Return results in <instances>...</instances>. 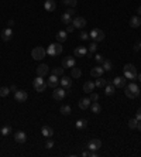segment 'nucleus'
Returning <instances> with one entry per match:
<instances>
[{"mask_svg": "<svg viewBox=\"0 0 141 157\" xmlns=\"http://www.w3.org/2000/svg\"><path fill=\"white\" fill-rule=\"evenodd\" d=\"M124 93H126V96H127V98H130V99H136V98L140 95V88H138V85H137V83L131 82V83H128V85H127V88H126Z\"/></svg>", "mask_w": 141, "mask_h": 157, "instance_id": "1", "label": "nucleus"}, {"mask_svg": "<svg viewBox=\"0 0 141 157\" xmlns=\"http://www.w3.org/2000/svg\"><path fill=\"white\" fill-rule=\"evenodd\" d=\"M123 71H124V78L126 79H137L138 77V74H137V70H136V67L133 65V64H126L124 65V68H123Z\"/></svg>", "mask_w": 141, "mask_h": 157, "instance_id": "2", "label": "nucleus"}, {"mask_svg": "<svg viewBox=\"0 0 141 157\" xmlns=\"http://www.w3.org/2000/svg\"><path fill=\"white\" fill-rule=\"evenodd\" d=\"M61 52H62V45H61V42H54V44H51V45L47 48V54L51 55V57H57V55H59Z\"/></svg>", "mask_w": 141, "mask_h": 157, "instance_id": "3", "label": "nucleus"}, {"mask_svg": "<svg viewBox=\"0 0 141 157\" xmlns=\"http://www.w3.org/2000/svg\"><path fill=\"white\" fill-rule=\"evenodd\" d=\"M45 55H47V50L42 48V47H35V48H33V51H31V57H33V60H35V61H41Z\"/></svg>", "mask_w": 141, "mask_h": 157, "instance_id": "4", "label": "nucleus"}, {"mask_svg": "<svg viewBox=\"0 0 141 157\" xmlns=\"http://www.w3.org/2000/svg\"><path fill=\"white\" fill-rule=\"evenodd\" d=\"M33 86H34V89L37 92H44L48 85H47V82H44L42 77H37V78L33 81Z\"/></svg>", "mask_w": 141, "mask_h": 157, "instance_id": "5", "label": "nucleus"}, {"mask_svg": "<svg viewBox=\"0 0 141 157\" xmlns=\"http://www.w3.org/2000/svg\"><path fill=\"white\" fill-rule=\"evenodd\" d=\"M89 37H92V38L95 40L96 42L103 41V40H105V31H103V30H100V28H93V30L89 33Z\"/></svg>", "mask_w": 141, "mask_h": 157, "instance_id": "6", "label": "nucleus"}, {"mask_svg": "<svg viewBox=\"0 0 141 157\" xmlns=\"http://www.w3.org/2000/svg\"><path fill=\"white\" fill-rule=\"evenodd\" d=\"M65 93H67V89H64V88H55V91L52 92V98L55 99V101H58V102H61L64 98H65Z\"/></svg>", "mask_w": 141, "mask_h": 157, "instance_id": "7", "label": "nucleus"}, {"mask_svg": "<svg viewBox=\"0 0 141 157\" xmlns=\"http://www.w3.org/2000/svg\"><path fill=\"white\" fill-rule=\"evenodd\" d=\"M72 24L75 26V28H83L88 23H86V19H83V17H75L73 20H72Z\"/></svg>", "mask_w": 141, "mask_h": 157, "instance_id": "8", "label": "nucleus"}, {"mask_svg": "<svg viewBox=\"0 0 141 157\" xmlns=\"http://www.w3.org/2000/svg\"><path fill=\"white\" fill-rule=\"evenodd\" d=\"M14 98L17 102H26L27 98H28V93L26 91H16L14 92Z\"/></svg>", "mask_w": 141, "mask_h": 157, "instance_id": "9", "label": "nucleus"}, {"mask_svg": "<svg viewBox=\"0 0 141 157\" xmlns=\"http://www.w3.org/2000/svg\"><path fill=\"white\" fill-rule=\"evenodd\" d=\"M100 147H102V142H100L99 139H92V140L88 143V149H89V150H95V152H96V150H99Z\"/></svg>", "mask_w": 141, "mask_h": 157, "instance_id": "10", "label": "nucleus"}, {"mask_svg": "<svg viewBox=\"0 0 141 157\" xmlns=\"http://www.w3.org/2000/svg\"><path fill=\"white\" fill-rule=\"evenodd\" d=\"M48 71H49V68H48L47 64H40V65L37 67V75H38V77H45V75L48 74Z\"/></svg>", "mask_w": 141, "mask_h": 157, "instance_id": "11", "label": "nucleus"}, {"mask_svg": "<svg viewBox=\"0 0 141 157\" xmlns=\"http://www.w3.org/2000/svg\"><path fill=\"white\" fill-rule=\"evenodd\" d=\"M47 85H48L49 88H54V89H55V88L59 85V77H57V75H52V74H51V77L48 78Z\"/></svg>", "mask_w": 141, "mask_h": 157, "instance_id": "12", "label": "nucleus"}, {"mask_svg": "<svg viewBox=\"0 0 141 157\" xmlns=\"http://www.w3.org/2000/svg\"><path fill=\"white\" fill-rule=\"evenodd\" d=\"M62 67L64 68H73L75 67V58L73 57H65L64 60H62Z\"/></svg>", "mask_w": 141, "mask_h": 157, "instance_id": "13", "label": "nucleus"}, {"mask_svg": "<svg viewBox=\"0 0 141 157\" xmlns=\"http://www.w3.org/2000/svg\"><path fill=\"white\" fill-rule=\"evenodd\" d=\"M14 140H16L17 143H26L27 136H26V133H24V132L18 130V132H16V133H14Z\"/></svg>", "mask_w": 141, "mask_h": 157, "instance_id": "14", "label": "nucleus"}, {"mask_svg": "<svg viewBox=\"0 0 141 157\" xmlns=\"http://www.w3.org/2000/svg\"><path fill=\"white\" fill-rule=\"evenodd\" d=\"M59 82H61V86L64 89H69L70 86H72V79H70V77H64L62 75V78L59 79Z\"/></svg>", "mask_w": 141, "mask_h": 157, "instance_id": "15", "label": "nucleus"}, {"mask_svg": "<svg viewBox=\"0 0 141 157\" xmlns=\"http://www.w3.org/2000/svg\"><path fill=\"white\" fill-rule=\"evenodd\" d=\"M103 72H105V70L102 68V67H93L92 70H90V75L92 77H95V78H99V77H102L103 75Z\"/></svg>", "mask_w": 141, "mask_h": 157, "instance_id": "16", "label": "nucleus"}, {"mask_svg": "<svg viewBox=\"0 0 141 157\" xmlns=\"http://www.w3.org/2000/svg\"><path fill=\"white\" fill-rule=\"evenodd\" d=\"M113 85L116 88H124L126 86V78L124 77H116L113 79Z\"/></svg>", "mask_w": 141, "mask_h": 157, "instance_id": "17", "label": "nucleus"}, {"mask_svg": "<svg viewBox=\"0 0 141 157\" xmlns=\"http://www.w3.org/2000/svg\"><path fill=\"white\" fill-rule=\"evenodd\" d=\"M41 133H42V136H45L47 139H49L51 136H54V130H52V127H49V126H42L41 127Z\"/></svg>", "mask_w": 141, "mask_h": 157, "instance_id": "18", "label": "nucleus"}, {"mask_svg": "<svg viewBox=\"0 0 141 157\" xmlns=\"http://www.w3.org/2000/svg\"><path fill=\"white\" fill-rule=\"evenodd\" d=\"M44 9H45L47 11H54V10L57 9V3H55V0H45V3H44Z\"/></svg>", "mask_w": 141, "mask_h": 157, "instance_id": "19", "label": "nucleus"}, {"mask_svg": "<svg viewBox=\"0 0 141 157\" xmlns=\"http://www.w3.org/2000/svg\"><path fill=\"white\" fill-rule=\"evenodd\" d=\"M95 88H96V85H95V82H92V81H86V82L83 83V91H85L86 93L93 92Z\"/></svg>", "mask_w": 141, "mask_h": 157, "instance_id": "20", "label": "nucleus"}, {"mask_svg": "<svg viewBox=\"0 0 141 157\" xmlns=\"http://www.w3.org/2000/svg\"><path fill=\"white\" fill-rule=\"evenodd\" d=\"M140 26H141L140 16H133V17L130 19V27H133V28H138Z\"/></svg>", "mask_w": 141, "mask_h": 157, "instance_id": "21", "label": "nucleus"}, {"mask_svg": "<svg viewBox=\"0 0 141 157\" xmlns=\"http://www.w3.org/2000/svg\"><path fill=\"white\" fill-rule=\"evenodd\" d=\"M13 37V30L9 27V28H6V30H3V33H1V38L3 41H10Z\"/></svg>", "mask_w": 141, "mask_h": 157, "instance_id": "22", "label": "nucleus"}, {"mask_svg": "<svg viewBox=\"0 0 141 157\" xmlns=\"http://www.w3.org/2000/svg\"><path fill=\"white\" fill-rule=\"evenodd\" d=\"M90 103H92V101H90L89 98H82V99L79 101V103H78V105H79V108H80V109H88V108L90 106Z\"/></svg>", "mask_w": 141, "mask_h": 157, "instance_id": "23", "label": "nucleus"}, {"mask_svg": "<svg viewBox=\"0 0 141 157\" xmlns=\"http://www.w3.org/2000/svg\"><path fill=\"white\" fill-rule=\"evenodd\" d=\"M73 54H75V57H85V55L88 54V48H85V47H78V48H75Z\"/></svg>", "mask_w": 141, "mask_h": 157, "instance_id": "24", "label": "nucleus"}, {"mask_svg": "<svg viewBox=\"0 0 141 157\" xmlns=\"http://www.w3.org/2000/svg\"><path fill=\"white\" fill-rule=\"evenodd\" d=\"M114 92H116V86H114L113 83H107L105 86V93L107 96H111Z\"/></svg>", "mask_w": 141, "mask_h": 157, "instance_id": "25", "label": "nucleus"}, {"mask_svg": "<svg viewBox=\"0 0 141 157\" xmlns=\"http://www.w3.org/2000/svg\"><path fill=\"white\" fill-rule=\"evenodd\" d=\"M61 21H62L64 24H67V26H68V24L72 23V16H70L69 13H64V14L61 16Z\"/></svg>", "mask_w": 141, "mask_h": 157, "instance_id": "26", "label": "nucleus"}, {"mask_svg": "<svg viewBox=\"0 0 141 157\" xmlns=\"http://www.w3.org/2000/svg\"><path fill=\"white\" fill-rule=\"evenodd\" d=\"M67 37H68V33H67V31H58L57 41H58V42H64V41H67Z\"/></svg>", "mask_w": 141, "mask_h": 157, "instance_id": "27", "label": "nucleus"}, {"mask_svg": "<svg viewBox=\"0 0 141 157\" xmlns=\"http://www.w3.org/2000/svg\"><path fill=\"white\" fill-rule=\"evenodd\" d=\"M80 75H82V71L79 70V68H70V77L72 78H80Z\"/></svg>", "mask_w": 141, "mask_h": 157, "instance_id": "28", "label": "nucleus"}, {"mask_svg": "<svg viewBox=\"0 0 141 157\" xmlns=\"http://www.w3.org/2000/svg\"><path fill=\"white\" fill-rule=\"evenodd\" d=\"M90 109H92V113H96V115L102 112V106H100L98 102H93L92 106H90Z\"/></svg>", "mask_w": 141, "mask_h": 157, "instance_id": "29", "label": "nucleus"}, {"mask_svg": "<svg viewBox=\"0 0 141 157\" xmlns=\"http://www.w3.org/2000/svg\"><path fill=\"white\" fill-rule=\"evenodd\" d=\"M86 126H88V120H86V119H79V120L76 122V129H79V130L85 129Z\"/></svg>", "mask_w": 141, "mask_h": 157, "instance_id": "30", "label": "nucleus"}, {"mask_svg": "<svg viewBox=\"0 0 141 157\" xmlns=\"http://www.w3.org/2000/svg\"><path fill=\"white\" fill-rule=\"evenodd\" d=\"M107 83H109V82H107L106 79H103L102 77H99V78L96 79V82H95V85H96L98 88H105Z\"/></svg>", "mask_w": 141, "mask_h": 157, "instance_id": "31", "label": "nucleus"}, {"mask_svg": "<svg viewBox=\"0 0 141 157\" xmlns=\"http://www.w3.org/2000/svg\"><path fill=\"white\" fill-rule=\"evenodd\" d=\"M51 74H52V75H57V77H62V75H64V67H62V68H59V67L52 68V70H51Z\"/></svg>", "mask_w": 141, "mask_h": 157, "instance_id": "32", "label": "nucleus"}, {"mask_svg": "<svg viewBox=\"0 0 141 157\" xmlns=\"http://www.w3.org/2000/svg\"><path fill=\"white\" fill-rule=\"evenodd\" d=\"M102 68H103L105 71H110V70L113 68V64H111V61H109V60H105V61L102 62Z\"/></svg>", "mask_w": 141, "mask_h": 157, "instance_id": "33", "label": "nucleus"}, {"mask_svg": "<svg viewBox=\"0 0 141 157\" xmlns=\"http://www.w3.org/2000/svg\"><path fill=\"white\" fill-rule=\"evenodd\" d=\"M96 50H98V44H96V41H95V42H92V44L89 45V48H88V54H86V55H89V57H90V55H92Z\"/></svg>", "mask_w": 141, "mask_h": 157, "instance_id": "34", "label": "nucleus"}, {"mask_svg": "<svg viewBox=\"0 0 141 157\" xmlns=\"http://www.w3.org/2000/svg\"><path fill=\"white\" fill-rule=\"evenodd\" d=\"M70 112H72V109H70L69 105H64V106H61V113L62 115H70Z\"/></svg>", "mask_w": 141, "mask_h": 157, "instance_id": "35", "label": "nucleus"}, {"mask_svg": "<svg viewBox=\"0 0 141 157\" xmlns=\"http://www.w3.org/2000/svg\"><path fill=\"white\" fill-rule=\"evenodd\" d=\"M9 93H10V88H7V86H1L0 88V96L1 98H6Z\"/></svg>", "mask_w": 141, "mask_h": 157, "instance_id": "36", "label": "nucleus"}, {"mask_svg": "<svg viewBox=\"0 0 141 157\" xmlns=\"http://www.w3.org/2000/svg\"><path fill=\"white\" fill-rule=\"evenodd\" d=\"M10 133H11V127L10 126H3L1 130H0V134H3V136H7Z\"/></svg>", "mask_w": 141, "mask_h": 157, "instance_id": "37", "label": "nucleus"}, {"mask_svg": "<svg viewBox=\"0 0 141 157\" xmlns=\"http://www.w3.org/2000/svg\"><path fill=\"white\" fill-rule=\"evenodd\" d=\"M62 3H64L65 6H69V7H76L78 0H62Z\"/></svg>", "mask_w": 141, "mask_h": 157, "instance_id": "38", "label": "nucleus"}, {"mask_svg": "<svg viewBox=\"0 0 141 157\" xmlns=\"http://www.w3.org/2000/svg\"><path fill=\"white\" fill-rule=\"evenodd\" d=\"M137 123H138V120L136 118L130 119V120H128V127H130V129H137Z\"/></svg>", "mask_w": 141, "mask_h": 157, "instance_id": "39", "label": "nucleus"}, {"mask_svg": "<svg viewBox=\"0 0 141 157\" xmlns=\"http://www.w3.org/2000/svg\"><path fill=\"white\" fill-rule=\"evenodd\" d=\"M82 156H83V157H96L98 154H96V152H95V150H89V152H83V153H82Z\"/></svg>", "mask_w": 141, "mask_h": 157, "instance_id": "40", "label": "nucleus"}, {"mask_svg": "<svg viewBox=\"0 0 141 157\" xmlns=\"http://www.w3.org/2000/svg\"><path fill=\"white\" fill-rule=\"evenodd\" d=\"M89 99H90L92 102H98V101H99V95H98L96 92H90V96H89Z\"/></svg>", "mask_w": 141, "mask_h": 157, "instance_id": "41", "label": "nucleus"}, {"mask_svg": "<svg viewBox=\"0 0 141 157\" xmlns=\"http://www.w3.org/2000/svg\"><path fill=\"white\" fill-rule=\"evenodd\" d=\"M95 60H96V61H98L99 64H102V62L105 61V58H103V55H100V54H96V55H95Z\"/></svg>", "mask_w": 141, "mask_h": 157, "instance_id": "42", "label": "nucleus"}, {"mask_svg": "<svg viewBox=\"0 0 141 157\" xmlns=\"http://www.w3.org/2000/svg\"><path fill=\"white\" fill-rule=\"evenodd\" d=\"M79 38H80V40H88V38H89V33H86V31H82V33L79 34Z\"/></svg>", "mask_w": 141, "mask_h": 157, "instance_id": "43", "label": "nucleus"}, {"mask_svg": "<svg viewBox=\"0 0 141 157\" xmlns=\"http://www.w3.org/2000/svg\"><path fill=\"white\" fill-rule=\"evenodd\" d=\"M45 147H47V149H52V147H54V142L48 139V140H47V143H45Z\"/></svg>", "mask_w": 141, "mask_h": 157, "instance_id": "44", "label": "nucleus"}, {"mask_svg": "<svg viewBox=\"0 0 141 157\" xmlns=\"http://www.w3.org/2000/svg\"><path fill=\"white\" fill-rule=\"evenodd\" d=\"M73 30H75V26H73V24H68V26H67V30H65V31H67V33H72Z\"/></svg>", "mask_w": 141, "mask_h": 157, "instance_id": "45", "label": "nucleus"}, {"mask_svg": "<svg viewBox=\"0 0 141 157\" xmlns=\"http://www.w3.org/2000/svg\"><path fill=\"white\" fill-rule=\"evenodd\" d=\"M67 13H69L70 16H73V14H75V7H69V9L67 10Z\"/></svg>", "mask_w": 141, "mask_h": 157, "instance_id": "46", "label": "nucleus"}, {"mask_svg": "<svg viewBox=\"0 0 141 157\" xmlns=\"http://www.w3.org/2000/svg\"><path fill=\"white\" fill-rule=\"evenodd\" d=\"M136 119H137V120H141V108H138V111H137V115H136Z\"/></svg>", "mask_w": 141, "mask_h": 157, "instance_id": "47", "label": "nucleus"}, {"mask_svg": "<svg viewBox=\"0 0 141 157\" xmlns=\"http://www.w3.org/2000/svg\"><path fill=\"white\" fill-rule=\"evenodd\" d=\"M7 26H9V27L11 28V27L14 26V20H9V21H7Z\"/></svg>", "mask_w": 141, "mask_h": 157, "instance_id": "48", "label": "nucleus"}, {"mask_svg": "<svg viewBox=\"0 0 141 157\" xmlns=\"http://www.w3.org/2000/svg\"><path fill=\"white\" fill-rule=\"evenodd\" d=\"M10 91H13V92L17 91V86H16V85H11V86H10Z\"/></svg>", "mask_w": 141, "mask_h": 157, "instance_id": "49", "label": "nucleus"}, {"mask_svg": "<svg viewBox=\"0 0 141 157\" xmlns=\"http://www.w3.org/2000/svg\"><path fill=\"white\" fill-rule=\"evenodd\" d=\"M137 16H141V6H138V9H137Z\"/></svg>", "mask_w": 141, "mask_h": 157, "instance_id": "50", "label": "nucleus"}, {"mask_svg": "<svg viewBox=\"0 0 141 157\" xmlns=\"http://www.w3.org/2000/svg\"><path fill=\"white\" fill-rule=\"evenodd\" d=\"M137 129L141 132V120H138V123H137Z\"/></svg>", "mask_w": 141, "mask_h": 157, "instance_id": "51", "label": "nucleus"}, {"mask_svg": "<svg viewBox=\"0 0 141 157\" xmlns=\"http://www.w3.org/2000/svg\"><path fill=\"white\" fill-rule=\"evenodd\" d=\"M138 50H140V45L136 44V45H134V51H138Z\"/></svg>", "mask_w": 141, "mask_h": 157, "instance_id": "52", "label": "nucleus"}, {"mask_svg": "<svg viewBox=\"0 0 141 157\" xmlns=\"http://www.w3.org/2000/svg\"><path fill=\"white\" fill-rule=\"evenodd\" d=\"M137 79H138V81H140V82H141V74H138V77H137Z\"/></svg>", "mask_w": 141, "mask_h": 157, "instance_id": "53", "label": "nucleus"}, {"mask_svg": "<svg viewBox=\"0 0 141 157\" xmlns=\"http://www.w3.org/2000/svg\"><path fill=\"white\" fill-rule=\"evenodd\" d=\"M138 45H140V48H141V41H140V42H138Z\"/></svg>", "mask_w": 141, "mask_h": 157, "instance_id": "54", "label": "nucleus"}]
</instances>
